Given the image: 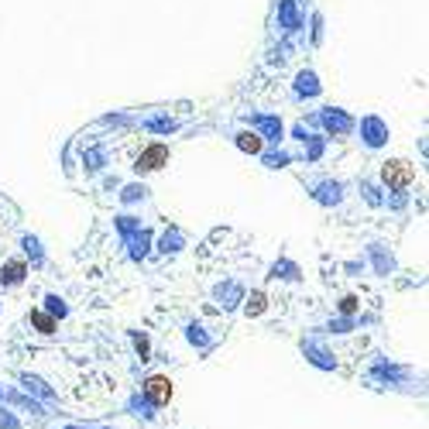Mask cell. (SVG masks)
Here are the masks:
<instances>
[{"label":"cell","mask_w":429,"mask_h":429,"mask_svg":"<svg viewBox=\"0 0 429 429\" xmlns=\"http://www.w3.org/2000/svg\"><path fill=\"white\" fill-rule=\"evenodd\" d=\"M21 275H24V264H21V261H14V264L0 268V282H3V278H7V282H17Z\"/></svg>","instance_id":"277c9868"},{"label":"cell","mask_w":429,"mask_h":429,"mask_svg":"<svg viewBox=\"0 0 429 429\" xmlns=\"http://www.w3.org/2000/svg\"><path fill=\"white\" fill-rule=\"evenodd\" d=\"M31 320H35V327H38L42 334H52V330H55V323H52L45 313H31Z\"/></svg>","instance_id":"5b68a950"},{"label":"cell","mask_w":429,"mask_h":429,"mask_svg":"<svg viewBox=\"0 0 429 429\" xmlns=\"http://www.w3.org/2000/svg\"><path fill=\"white\" fill-rule=\"evenodd\" d=\"M145 392H148L158 405H165V402L172 399V381H169V378H162V374H155V378H148V381H145Z\"/></svg>","instance_id":"3957f363"},{"label":"cell","mask_w":429,"mask_h":429,"mask_svg":"<svg viewBox=\"0 0 429 429\" xmlns=\"http://www.w3.org/2000/svg\"><path fill=\"white\" fill-rule=\"evenodd\" d=\"M165 162H169V148H165V145H152V148L138 158V169L152 172V169H162Z\"/></svg>","instance_id":"7a4b0ae2"},{"label":"cell","mask_w":429,"mask_h":429,"mask_svg":"<svg viewBox=\"0 0 429 429\" xmlns=\"http://www.w3.org/2000/svg\"><path fill=\"white\" fill-rule=\"evenodd\" d=\"M381 179L392 185V189H409L412 182H416V172L409 162H388L385 169H381Z\"/></svg>","instance_id":"6da1fadb"},{"label":"cell","mask_w":429,"mask_h":429,"mask_svg":"<svg viewBox=\"0 0 429 429\" xmlns=\"http://www.w3.org/2000/svg\"><path fill=\"white\" fill-rule=\"evenodd\" d=\"M241 148H251V152H257V148H261V141H257L255 134H241Z\"/></svg>","instance_id":"8992f818"}]
</instances>
